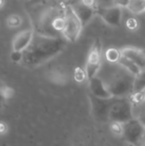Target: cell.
I'll return each mask as SVG.
<instances>
[{
  "mask_svg": "<svg viewBox=\"0 0 145 146\" xmlns=\"http://www.w3.org/2000/svg\"><path fill=\"white\" fill-rule=\"evenodd\" d=\"M68 3L61 1H42L28 7L32 29L44 36L62 37Z\"/></svg>",
  "mask_w": 145,
  "mask_h": 146,
  "instance_id": "cell-1",
  "label": "cell"
},
{
  "mask_svg": "<svg viewBox=\"0 0 145 146\" xmlns=\"http://www.w3.org/2000/svg\"><path fill=\"white\" fill-rule=\"evenodd\" d=\"M66 42L63 37L53 38L34 33L31 43L22 51L21 64L29 68L41 66L62 53Z\"/></svg>",
  "mask_w": 145,
  "mask_h": 146,
  "instance_id": "cell-2",
  "label": "cell"
},
{
  "mask_svg": "<svg viewBox=\"0 0 145 146\" xmlns=\"http://www.w3.org/2000/svg\"><path fill=\"white\" fill-rule=\"evenodd\" d=\"M113 98H129L133 93L135 75L121 64L103 62L97 74Z\"/></svg>",
  "mask_w": 145,
  "mask_h": 146,
  "instance_id": "cell-3",
  "label": "cell"
},
{
  "mask_svg": "<svg viewBox=\"0 0 145 146\" xmlns=\"http://www.w3.org/2000/svg\"><path fill=\"white\" fill-rule=\"evenodd\" d=\"M134 119L132 104L129 98H112L109 110L108 122H119L121 124Z\"/></svg>",
  "mask_w": 145,
  "mask_h": 146,
  "instance_id": "cell-4",
  "label": "cell"
},
{
  "mask_svg": "<svg viewBox=\"0 0 145 146\" xmlns=\"http://www.w3.org/2000/svg\"><path fill=\"white\" fill-rule=\"evenodd\" d=\"M83 27L79 18L68 3L65 12V25L62 32V37L69 42H75L82 30Z\"/></svg>",
  "mask_w": 145,
  "mask_h": 146,
  "instance_id": "cell-5",
  "label": "cell"
},
{
  "mask_svg": "<svg viewBox=\"0 0 145 146\" xmlns=\"http://www.w3.org/2000/svg\"><path fill=\"white\" fill-rule=\"evenodd\" d=\"M102 63H103L102 44L99 41V39H97L91 45L87 55L85 73L88 80L97 76Z\"/></svg>",
  "mask_w": 145,
  "mask_h": 146,
  "instance_id": "cell-6",
  "label": "cell"
},
{
  "mask_svg": "<svg viewBox=\"0 0 145 146\" xmlns=\"http://www.w3.org/2000/svg\"><path fill=\"white\" fill-rule=\"evenodd\" d=\"M145 133V127L137 119L123 124V139L132 146H138Z\"/></svg>",
  "mask_w": 145,
  "mask_h": 146,
  "instance_id": "cell-7",
  "label": "cell"
},
{
  "mask_svg": "<svg viewBox=\"0 0 145 146\" xmlns=\"http://www.w3.org/2000/svg\"><path fill=\"white\" fill-rule=\"evenodd\" d=\"M79 21L82 27H85L96 15L97 2L96 1H76L68 3Z\"/></svg>",
  "mask_w": 145,
  "mask_h": 146,
  "instance_id": "cell-8",
  "label": "cell"
},
{
  "mask_svg": "<svg viewBox=\"0 0 145 146\" xmlns=\"http://www.w3.org/2000/svg\"><path fill=\"white\" fill-rule=\"evenodd\" d=\"M96 14L112 27H120L123 21V9L116 5L107 8H97Z\"/></svg>",
  "mask_w": 145,
  "mask_h": 146,
  "instance_id": "cell-9",
  "label": "cell"
},
{
  "mask_svg": "<svg viewBox=\"0 0 145 146\" xmlns=\"http://www.w3.org/2000/svg\"><path fill=\"white\" fill-rule=\"evenodd\" d=\"M89 100L93 115L95 116L96 120H97L98 121L108 122L109 110L112 98L109 99H102L96 98L89 93Z\"/></svg>",
  "mask_w": 145,
  "mask_h": 146,
  "instance_id": "cell-10",
  "label": "cell"
},
{
  "mask_svg": "<svg viewBox=\"0 0 145 146\" xmlns=\"http://www.w3.org/2000/svg\"><path fill=\"white\" fill-rule=\"evenodd\" d=\"M122 56L134 62L141 70L145 69V50L135 46H125L121 49Z\"/></svg>",
  "mask_w": 145,
  "mask_h": 146,
  "instance_id": "cell-11",
  "label": "cell"
},
{
  "mask_svg": "<svg viewBox=\"0 0 145 146\" xmlns=\"http://www.w3.org/2000/svg\"><path fill=\"white\" fill-rule=\"evenodd\" d=\"M34 35L32 29H26L19 32L12 40V50L22 52L31 43Z\"/></svg>",
  "mask_w": 145,
  "mask_h": 146,
  "instance_id": "cell-12",
  "label": "cell"
},
{
  "mask_svg": "<svg viewBox=\"0 0 145 146\" xmlns=\"http://www.w3.org/2000/svg\"><path fill=\"white\" fill-rule=\"evenodd\" d=\"M89 90L90 94L96 98L102 99H109L113 98L109 91L106 89L103 82L98 76H95L89 80Z\"/></svg>",
  "mask_w": 145,
  "mask_h": 146,
  "instance_id": "cell-13",
  "label": "cell"
},
{
  "mask_svg": "<svg viewBox=\"0 0 145 146\" xmlns=\"http://www.w3.org/2000/svg\"><path fill=\"white\" fill-rule=\"evenodd\" d=\"M121 56V49H117L115 47H109L104 52V61L111 64L119 63Z\"/></svg>",
  "mask_w": 145,
  "mask_h": 146,
  "instance_id": "cell-14",
  "label": "cell"
},
{
  "mask_svg": "<svg viewBox=\"0 0 145 146\" xmlns=\"http://www.w3.org/2000/svg\"><path fill=\"white\" fill-rule=\"evenodd\" d=\"M126 9L133 15H140L145 11V1L131 0Z\"/></svg>",
  "mask_w": 145,
  "mask_h": 146,
  "instance_id": "cell-15",
  "label": "cell"
},
{
  "mask_svg": "<svg viewBox=\"0 0 145 146\" xmlns=\"http://www.w3.org/2000/svg\"><path fill=\"white\" fill-rule=\"evenodd\" d=\"M145 90V69L141 70V72L135 76L133 93L143 92Z\"/></svg>",
  "mask_w": 145,
  "mask_h": 146,
  "instance_id": "cell-16",
  "label": "cell"
},
{
  "mask_svg": "<svg viewBox=\"0 0 145 146\" xmlns=\"http://www.w3.org/2000/svg\"><path fill=\"white\" fill-rule=\"evenodd\" d=\"M132 112L133 117L139 121L145 127V100L138 105L132 106Z\"/></svg>",
  "mask_w": 145,
  "mask_h": 146,
  "instance_id": "cell-17",
  "label": "cell"
},
{
  "mask_svg": "<svg viewBox=\"0 0 145 146\" xmlns=\"http://www.w3.org/2000/svg\"><path fill=\"white\" fill-rule=\"evenodd\" d=\"M119 64H121L122 67H124L126 69H127L130 73H132L135 76L138 75L141 72V69L134 62H132V61H130L129 59H127L124 56H121V58L119 62Z\"/></svg>",
  "mask_w": 145,
  "mask_h": 146,
  "instance_id": "cell-18",
  "label": "cell"
},
{
  "mask_svg": "<svg viewBox=\"0 0 145 146\" xmlns=\"http://www.w3.org/2000/svg\"><path fill=\"white\" fill-rule=\"evenodd\" d=\"M22 22H23L22 17L18 14H11L8 16V18L6 20V24H7L8 27L12 28V29L20 27L21 26Z\"/></svg>",
  "mask_w": 145,
  "mask_h": 146,
  "instance_id": "cell-19",
  "label": "cell"
},
{
  "mask_svg": "<svg viewBox=\"0 0 145 146\" xmlns=\"http://www.w3.org/2000/svg\"><path fill=\"white\" fill-rule=\"evenodd\" d=\"M0 95L4 101L9 100L15 96V90L10 86H0Z\"/></svg>",
  "mask_w": 145,
  "mask_h": 146,
  "instance_id": "cell-20",
  "label": "cell"
},
{
  "mask_svg": "<svg viewBox=\"0 0 145 146\" xmlns=\"http://www.w3.org/2000/svg\"><path fill=\"white\" fill-rule=\"evenodd\" d=\"M109 129L111 133L116 136L122 137L123 134V124L119 122H110L109 123Z\"/></svg>",
  "mask_w": 145,
  "mask_h": 146,
  "instance_id": "cell-21",
  "label": "cell"
},
{
  "mask_svg": "<svg viewBox=\"0 0 145 146\" xmlns=\"http://www.w3.org/2000/svg\"><path fill=\"white\" fill-rule=\"evenodd\" d=\"M126 25L127 28L130 29V30H135V29H137L138 27V21L135 18H132V17L126 20Z\"/></svg>",
  "mask_w": 145,
  "mask_h": 146,
  "instance_id": "cell-22",
  "label": "cell"
},
{
  "mask_svg": "<svg viewBox=\"0 0 145 146\" xmlns=\"http://www.w3.org/2000/svg\"><path fill=\"white\" fill-rule=\"evenodd\" d=\"M10 59L13 62H18L21 63L22 61V52L18 51H13L10 54Z\"/></svg>",
  "mask_w": 145,
  "mask_h": 146,
  "instance_id": "cell-23",
  "label": "cell"
},
{
  "mask_svg": "<svg viewBox=\"0 0 145 146\" xmlns=\"http://www.w3.org/2000/svg\"><path fill=\"white\" fill-rule=\"evenodd\" d=\"M83 74L84 73H83L82 69H76V71H75V80L77 81H79V82H82L84 78L86 77V75H83Z\"/></svg>",
  "mask_w": 145,
  "mask_h": 146,
  "instance_id": "cell-24",
  "label": "cell"
},
{
  "mask_svg": "<svg viewBox=\"0 0 145 146\" xmlns=\"http://www.w3.org/2000/svg\"><path fill=\"white\" fill-rule=\"evenodd\" d=\"M8 126L6 122L0 121V136H3L8 133Z\"/></svg>",
  "mask_w": 145,
  "mask_h": 146,
  "instance_id": "cell-25",
  "label": "cell"
},
{
  "mask_svg": "<svg viewBox=\"0 0 145 146\" xmlns=\"http://www.w3.org/2000/svg\"><path fill=\"white\" fill-rule=\"evenodd\" d=\"M138 146H145V133H144V137H143L142 140L140 141V144H139V145Z\"/></svg>",
  "mask_w": 145,
  "mask_h": 146,
  "instance_id": "cell-26",
  "label": "cell"
},
{
  "mask_svg": "<svg viewBox=\"0 0 145 146\" xmlns=\"http://www.w3.org/2000/svg\"><path fill=\"white\" fill-rule=\"evenodd\" d=\"M4 3H4V1H2V0H0V9L3 7Z\"/></svg>",
  "mask_w": 145,
  "mask_h": 146,
  "instance_id": "cell-27",
  "label": "cell"
},
{
  "mask_svg": "<svg viewBox=\"0 0 145 146\" xmlns=\"http://www.w3.org/2000/svg\"><path fill=\"white\" fill-rule=\"evenodd\" d=\"M3 101H4V100L2 98V97H1V95H0V107H1V105H2V103H3Z\"/></svg>",
  "mask_w": 145,
  "mask_h": 146,
  "instance_id": "cell-28",
  "label": "cell"
},
{
  "mask_svg": "<svg viewBox=\"0 0 145 146\" xmlns=\"http://www.w3.org/2000/svg\"><path fill=\"white\" fill-rule=\"evenodd\" d=\"M143 93H144V98H145V90L143 92Z\"/></svg>",
  "mask_w": 145,
  "mask_h": 146,
  "instance_id": "cell-29",
  "label": "cell"
}]
</instances>
